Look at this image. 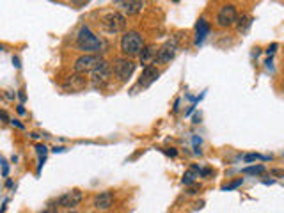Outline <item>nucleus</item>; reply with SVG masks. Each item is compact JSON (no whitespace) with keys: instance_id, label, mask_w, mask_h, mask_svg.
Wrapping results in <instances>:
<instances>
[{"instance_id":"nucleus-4","label":"nucleus","mask_w":284,"mask_h":213,"mask_svg":"<svg viewBox=\"0 0 284 213\" xmlns=\"http://www.w3.org/2000/svg\"><path fill=\"white\" fill-rule=\"evenodd\" d=\"M236 18H238L236 7H234L233 4H226V6L220 7L219 13H217V18H215L217 27H220V29L233 27V25L236 23Z\"/></svg>"},{"instance_id":"nucleus-5","label":"nucleus","mask_w":284,"mask_h":213,"mask_svg":"<svg viewBox=\"0 0 284 213\" xmlns=\"http://www.w3.org/2000/svg\"><path fill=\"white\" fill-rule=\"evenodd\" d=\"M110 68H112L114 75L119 78V80L126 82L133 75V71H135V62L130 61V59H126V57H119L112 62Z\"/></svg>"},{"instance_id":"nucleus-16","label":"nucleus","mask_w":284,"mask_h":213,"mask_svg":"<svg viewBox=\"0 0 284 213\" xmlns=\"http://www.w3.org/2000/svg\"><path fill=\"white\" fill-rule=\"evenodd\" d=\"M250 25H252V16H250V14H242V16L236 18V29L242 34H245V32L249 31Z\"/></svg>"},{"instance_id":"nucleus-9","label":"nucleus","mask_w":284,"mask_h":213,"mask_svg":"<svg viewBox=\"0 0 284 213\" xmlns=\"http://www.w3.org/2000/svg\"><path fill=\"white\" fill-rule=\"evenodd\" d=\"M84 196H82L80 190H71V192H66L64 196H61L57 199V204L61 208H66V210H71V208L78 206L82 203Z\"/></svg>"},{"instance_id":"nucleus-8","label":"nucleus","mask_w":284,"mask_h":213,"mask_svg":"<svg viewBox=\"0 0 284 213\" xmlns=\"http://www.w3.org/2000/svg\"><path fill=\"white\" fill-rule=\"evenodd\" d=\"M103 27L107 29L108 32H121L125 31L126 27V20L121 13H107L103 16Z\"/></svg>"},{"instance_id":"nucleus-1","label":"nucleus","mask_w":284,"mask_h":213,"mask_svg":"<svg viewBox=\"0 0 284 213\" xmlns=\"http://www.w3.org/2000/svg\"><path fill=\"white\" fill-rule=\"evenodd\" d=\"M77 46H78V50L87 52V55H94V54H98V52H102L103 43H102V39H100V37L87 27V25H84V27L78 31Z\"/></svg>"},{"instance_id":"nucleus-24","label":"nucleus","mask_w":284,"mask_h":213,"mask_svg":"<svg viewBox=\"0 0 284 213\" xmlns=\"http://www.w3.org/2000/svg\"><path fill=\"white\" fill-rule=\"evenodd\" d=\"M0 50H2V46H0Z\"/></svg>"},{"instance_id":"nucleus-23","label":"nucleus","mask_w":284,"mask_h":213,"mask_svg":"<svg viewBox=\"0 0 284 213\" xmlns=\"http://www.w3.org/2000/svg\"><path fill=\"white\" fill-rule=\"evenodd\" d=\"M275 48H277V44H272V46H268V54H274V52H275Z\"/></svg>"},{"instance_id":"nucleus-11","label":"nucleus","mask_w":284,"mask_h":213,"mask_svg":"<svg viewBox=\"0 0 284 213\" xmlns=\"http://www.w3.org/2000/svg\"><path fill=\"white\" fill-rule=\"evenodd\" d=\"M158 75H160V71L156 69V66H146L140 75L139 85H142V87H149V85L158 78Z\"/></svg>"},{"instance_id":"nucleus-17","label":"nucleus","mask_w":284,"mask_h":213,"mask_svg":"<svg viewBox=\"0 0 284 213\" xmlns=\"http://www.w3.org/2000/svg\"><path fill=\"white\" fill-rule=\"evenodd\" d=\"M199 174H201L199 167H197V165H190L188 171L183 174V183H185V185H192V183L196 181L197 178H199Z\"/></svg>"},{"instance_id":"nucleus-14","label":"nucleus","mask_w":284,"mask_h":213,"mask_svg":"<svg viewBox=\"0 0 284 213\" xmlns=\"http://www.w3.org/2000/svg\"><path fill=\"white\" fill-rule=\"evenodd\" d=\"M210 34V23H208L204 18H201L196 25V44H203V41L206 39V36Z\"/></svg>"},{"instance_id":"nucleus-15","label":"nucleus","mask_w":284,"mask_h":213,"mask_svg":"<svg viewBox=\"0 0 284 213\" xmlns=\"http://www.w3.org/2000/svg\"><path fill=\"white\" fill-rule=\"evenodd\" d=\"M115 6L128 14H137L142 7H144V4L142 2H115Z\"/></svg>"},{"instance_id":"nucleus-21","label":"nucleus","mask_w":284,"mask_h":213,"mask_svg":"<svg viewBox=\"0 0 284 213\" xmlns=\"http://www.w3.org/2000/svg\"><path fill=\"white\" fill-rule=\"evenodd\" d=\"M259 158V155H247L245 156V160H247V162H252V160H257Z\"/></svg>"},{"instance_id":"nucleus-3","label":"nucleus","mask_w":284,"mask_h":213,"mask_svg":"<svg viewBox=\"0 0 284 213\" xmlns=\"http://www.w3.org/2000/svg\"><path fill=\"white\" fill-rule=\"evenodd\" d=\"M178 46H179V36L171 37L169 41H165V43L158 48L155 62H160V64H167V62H171L174 59V55H176Z\"/></svg>"},{"instance_id":"nucleus-2","label":"nucleus","mask_w":284,"mask_h":213,"mask_svg":"<svg viewBox=\"0 0 284 213\" xmlns=\"http://www.w3.org/2000/svg\"><path fill=\"white\" fill-rule=\"evenodd\" d=\"M144 48V37L139 32L130 31L121 37V52L125 55H139L140 50Z\"/></svg>"},{"instance_id":"nucleus-19","label":"nucleus","mask_w":284,"mask_h":213,"mask_svg":"<svg viewBox=\"0 0 284 213\" xmlns=\"http://www.w3.org/2000/svg\"><path fill=\"white\" fill-rule=\"evenodd\" d=\"M36 149H37V155H39V162L43 163V162H44V156H46V146L37 144Z\"/></svg>"},{"instance_id":"nucleus-7","label":"nucleus","mask_w":284,"mask_h":213,"mask_svg":"<svg viewBox=\"0 0 284 213\" xmlns=\"http://www.w3.org/2000/svg\"><path fill=\"white\" fill-rule=\"evenodd\" d=\"M110 75H112V68H110V62L102 61L94 69L91 71V82L94 85H105L108 80H110Z\"/></svg>"},{"instance_id":"nucleus-13","label":"nucleus","mask_w":284,"mask_h":213,"mask_svg":"<svg viewBox=\"0 0 284 213\" xmlns=\"http://www.w3.org/2000/svg\"><path fill=\"white\" fill-rule=\"evenodd\" d=\"M114 204V194L112 192H100L98 196L94 197V208L98 210H108V208Z\"/></svg>"},{"instance_id":"nucleus-20","label":"nucleus","mask_w":284,"mask_h":213,"mask_svg":"<svg viewBox=\"0 0 284 213\" xmlns=\"http://www.w3.org/2000/svg\"><path fill=\"white\" fill-rule=\"evenodd\" d=\"M238 185H242V179H238V181H234V183H231L229 186H224V190H231V188H236Z\"/></svg>"},{"instance_id":"nucleus-18","label":"nucleus","mask_w":284,"mask_h":213,"mask_svg":"<svg viewBox=\"0 0 284 213\" xmlns=\"http://www.w3.org/2000/svg\"><path fill=\"white\" fill-rule=\"evenodd\" d=\"M265 171L263 165H256V167H247V169H244L245 174H261Z\"/></svg>"},{"instance_id":"nucleus-6","label":"nucleus","mask_w":284,"mask_h":213,"mask_svg":"<svg viewBox=\"0 0 284 213\" xmlns=\"http://www.w3.org/2000/svg\"><path fill=\"white\" fill-rule=\"evenodd\" d=\"M102 62V59L98 57V55H82V57L77 59V62H75V73L77 75H85V73H91L92 69L96 68V66Z\"/></svg>"},{"instance_id":"nucleus-10","label":"nucleus","mask_w":284,"mask_h":213,"mask_svg":"<svg viewBox=\"0 0 284 213\" xmlns=\"http://www.w3.org/2000/svg\"><path fill=\"white\" fill-rule=\"evenodd\" d=\"M85 85H87V78H85L84 75L75 73V75H69V77L66 78L62 87H64L68 92H78V91H82V89H85Z\"/></svg>"},{"instance_id":"nucleus-22","label":"nucleus","mask_w":284,"mask_h":213,"mask_svg":"<svg viewBox=\"0 0 284 213\" xmlns=\"http://www.w3.org/2000/svg\"><path fill=\"white\" fill-rule=\"evenodd\" d=\"M43 213H57V208H55V206H48Z\"/></svg>"},{"instance_id":"nucleus-12","label":"nucleus","mask_w":284,"mask_h":213,"mask_svg":"<svg viewBox=\"0 0 284 213\" xmlns=\"http://www.w3.org/2000/svg\"><path fill=\"white\" fill-rule=\"evenodd\" d=\"M156 52H158V48L155 46V44H148V46H144L142 48V52H140V64L144 66H151L153 62L156 61Z\"/></svg>"}]
</instances>
